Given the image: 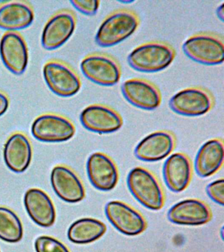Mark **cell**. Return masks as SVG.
Masks as SVG:
<instances>
[{"label": "cell", "mask_w": 224, "mask_h": 252, "mask_svg": "<svg viewBox=\"0 0 224 252\" xmlns=\"http://www.w3.org/2000/svg\"><path fill=\"white\" fill-rule=\"evenodd\" d=\"M175 56V51L170 45L152 41L135 47L128 57V62L139 72L154 73L168 68Z\"/></svg>", "instance_id": "6da1fadb"}, {"label": "cell", "mask_w": 224, "mask_h": 252, "mask_svg": "<svg viewBox=\"0 0 224 252\" xmlns=\"http://www.w3.org/2000/svg\"><path fill=\"white\" fill-rule=\"evenodd\" d=\"M139 25L138 17L134 12L120 9L110 14L100 25L95 40L99 46H114L131 36Z\"/></svg>", "instance_id": "7a4b0ae2"}, {"label": "cell", "mask_w": 224, "mask_h": 252, "mask_svg": "<svg viewBox=\"0 0 224 252\" xmlns=\"http://www.w3.org/2000/svg\"><path fill=\"white\" fill-rule=\"evenodd\" d=\"M127 185L133 196L145 208L157 211L164 206L162 188L150 171L141 167L131 169L128 175Z\"/></svg>", "instance_id": "3957f363"}, {"label": "cell", "mask_w": 224, "mask_h": 252, "mask_svg": "<svg viewBox=\"0 0 224 252\" xmlns=\"http://www.w3.org/2000/svg\"><path fill=\"white\" fill-rule=\"evenodd\" d=\"M183 51L186 56L200 64L217 65L224 60L223 39L210 33H198L184 43Z\"/></svg>", "instance_id": "277c9868"}, {"label": "cell", "mask_w": 224, "mask_h": 252, "mask_svg": "<svg viewBox=\"0 0 224 252\" xmlns=\"http://www.w3.org/2000/svg\"><path fill=\"white\" fill-rule=\"evenodd\" d=\"M213 105L211 94L204 89L196 87L180 91L169 101V106L173 112L190 117L204 115L211 110Z\"/></svg>", "instance_id": "5b68a950"}, {"label": "cell", "mask_w": 224, "mask_h": 252, "mask_svg": "<svg viewBox=\"0 0 224 252\" xmlns=\"http://www.w3.org/2000/svg\"><path fill=\"white\" fill-rule=\"evenodd\" d=\"M84 76L103 86H113L119 82L121 69L119 63L111 57L105 54H92L86 57L80 63Z\"/></svg>", "instance_id": "8992f818"}, {"label": "cell", "mask_w": 224, "mask_h": 252, "mask_svg": "<svg viewBox=\"0 0 224 252\" xmlns=\"http://www.w3.org/2000/svg\"><path fill=\"white\" fill-rule=\"evenodd\" d=\"M73 124L57 114H43L33 122L31 132L35 139L46 143L67 141L75 134Z\"/></svg>", "instance_id": "52a82bcc"}, {"label": "cell", "mask_w": 224, "mask_h": 252, "mask_svg": "<svg viewBox=\"0 0 224 252\" xmlns=\"http://www.w3.org/2000/svg\"><path fill=\"white\" fill-rule=\"evenodd\" d=\"M43 76L48 88L59 96H73L81 88L78 75L67 65L59 61L47 63L43 68Z\"/></svg>", "instance_id": "ba28073f"}, {"label": "cell", "mask_w": 224, "mask_h": 252, "mask_svg": "<svg viewBox=\"0 0 224 252\" xmlns=\"http://www.w3.org/2000/svg\"><path fill=\"white\" fill-rule=\"evenodd\" d=\"M107 220L120 232L127 236L142 233L147 226L145 219L138 212L125 203L111 201L106 205Z\"/></svg>", "instance_id": "9c48e42d"}, {"label": "cell", "mask_w": 224, "mask_h": 252, "mask_svg": "<svg viewBox=\"0 0 224 252\" xmlns=\"http://www.w3.org/2000/svg\"><path fill=\"white\" fill-rule=\"evenodd\" d=\"M80 120L86 129L100 134L117 131L123 125L121 115L113 108L103 104L87 106L80 114Z\"/></svg>", "instance_id": "30bf717a"}, {"label": "cell", "mask_w": 224, "mask_h": 252, "mask_svg": "<svg viewBox=\"0 0 224 252\" xmlns=\"http://www.w3.org/2000/svg\"><path fill=\"white\" fill-rule=\"evenodd\" d=\"M0 56L5 67L14 74L26 70L29 52L26 43L19 33L7 32L0 41Z\"/></svg>", "instance_id": "8fae6325"}, {"label": "cell", "mask_w": 224, "mask_h": 252, "mask_svg": "<svg viewBox=\"0 0 224 252\" xmlns=\"http://www.w3.org/2000/svg\"><path fill=\"white\" fill-rule=\"evenodd\" d=\"M121 91L126 100L135 107L153 110L160 105L162 97L160 91L149 81L131 79L123 83Z\"/></svg>", "instance_id": "7c38bea8"}, {"label": "cell", "mask_w": 224, "mask_h": 252, "mask_svg": "<svg viewBox=\"0 0 224 252\" xmlns=\"http://www.w3.org/2000/svg\"><path fill=\"white\" fill-rule=\"evenodd\" d=\"M86 168L90 182L98 190L109 191L117 186L119 171L111 158L105 154H92L88 159Z\"/></svg>", "instance_id": "4fadbf2b"}, {"label": "cell", "mask_w": 224, "mask_h": 252, "mask_svg": "<svg viewBox=\"0 0 224 252\" xmlns=\"http://www.w3.org/2000/svg\"><path fill=\"white\" fill-rule=\"evenodd\" d=\"M76 19L73 14L62 11L49 20L43 30L42 45L47 50H54L62 46L73 34Z\"/></svg>", "instance_id": "5bb4252c"}, {"label": "cell", "mask_w": 224, "mask_h": 252, "mask_svg": "<svg viewBox=\"0 0 224 252\" xmlns=\"http://www.w3.org/2000/svg\"><path fill=\"white\" fill-rule=\"evenodd\" d=\"M174 135L166 131L149 134L135 149V155L140 160L154 162L168 157L174 149Z\"/></svg>", "instance_id": "9a60e30c"}, {"label": "cell", "mask_w": 224, "mask_h": 252, "mask_svg": "<svg viewBox=\"0 0 224 252\" xmlns=\"http://www.w3.org/2000/svg\"><path fill=\"white\" fill-rule=\"evenodd\" d=\"M211 218V211L207 205L196 199L181 201L168 212L169 220L180 225H202L209 222Z\"/></svg>", "instance_id": "2e32d148"}, {"label": "cell", "mask_w": 224, "mask_h": 252, "mask_svg": "<svg viewBox=\"0 0 224 252\" xmlns=\"http://www.w3.org/2000/svg\"><path fill=\"white\" fill-rule=\"evenodd\" d=\"M51 182L54 192L64 202L77 203L85 197L82 181L67 167L58 165L53 169Z\"/></svg>", "instance_id": "e0dca14e"}, {"label": "cell", "mask_w": 224, "mask_h": 252, "mask_svg": "<svg viewBox=\"0 0 224 252\" xmlns=\"http://www.w3.org/2000/svg\"><path fill=\"white\" fill-rule=\"evenodd\" d=\"M163 177L168 188L174 192L186 190L192 179V163L182 153H175L168 158L163 165Z\"/></svg>", "instance_id": "ac0fdd59"}, {"label": "cell", "mask_w": 224, "mask_h": 252, "mask_svg": "<svg viewBox=\"0 0 224 252\" xmlns=\"http://www.w3.org/2000/svg\"><path fill=\"white\" fill-rule=\"evenodd\" d=\"M24 204L29 216L35 223L50 227L56 220V210L48 195L38 189H31L25 193Z\"/></svg>", "instance_id": "d6986e66"}, {"label": "cell", "mask_w": 224, "mask_h": 252, "mask_svg": "<svg viewBox=\"0 0 224 252\" xmlns=\"http://www.w3.org/2000/svg\"><path fill=\"white\" fill-rule=\"evenodd\" d=\"M32 156V146L24 134H13L5 143L3 150L5 162L15 173H22L28 168Z\"/></svg>", "instance_id": "ffe728a7"}, {"label": "cell", "mask_w": 224, "mask_h": 252, "mask_svg": "<svg viewBox=\"0 0 224 252\" xmlns=\"http://www.w3.org/2000/svg\"><path fill=\"white\" fill-rule=\"evenodd\" d=\"M224 159L223 141L218 139L209 140L202 145L196 156V173L203 178L212 176L221 168Z\"/></svg>", "instance_id": "44dd1931"}, {"label": "cell", "mask_w": 224, "mask_h": 252, "mask_svg": "<svg viewBox=\"0 0 224 252\" xmlns=\"http://www.w3.org/2000/svg\"><path fill=\"white\" fill-rule=\"evenodd\" d=\"M34 11L31 6L22 1H11L0 6V29L15 32L32 25Z\"/></svg>", "instance_id": "7402d4cb"}, {"label": "cell", "mask_w": 224, "mask_h": 252, "mask_svg": "<svg viewBox=\"0 0 224 252\" xmlns=\"http://www.w3.org/2000/svg\"><path fill=\"white\" fill-rule=\"evenodd\" d=\"M107 231V226L101 220L93 218H82L70 226L68 238L78 244L92 243L99 239Z\"/></svg>", "instance_id": "603a6c76"}, {"label": "cell", "mask_w": 224, "mask_h": 252, "mask_svg": "<svg viewBox=\"0 0 224 252\" xmlns=\"http://www.w3.org/2000/svg\"><path fill=\"white\" fill-rule=\"evenodd\" d=\"M23 228L20 219L10 209L0 207V238L15 243L22 239Z\"/></svg>", "instance_id": "cb8c5ba5"}, {"label": "cell", "mask_w": 224, "mask_h": 252, "mask_svg": "<svg viewBox=\"0 0 224 252\" xmlns=\"http://www.w3.org/2000/svg\"><path fill=\"white\" fill-rule=\"evenodd\" d=\"M34 246L36 252H70L64 244L51 236H40Z\"/></svg>", "instance_id": "d4e9b609"}, {"label": "cell", "mask_w": 224, "mask_h": 252, "mask_svg": "<svg viewBox=\"0 0 224 252\" xmlns=\"http://www.w3.org/2000/svg\"><path fill=\"white\" fill-rule=\"evenodd\" d=\"M206 193L208 196L216 204L224 206V180L218 179L213 181L206 187Z\"/></svg>", "instance_id": "484cf974"}, {"label": "cell", "mask_w": 224, "mask_h": 252, "mask_svg": "<svg viewBox=\"0 0 224 252\" xmlns=\"http://www.w3.org/2000/svg\"><path fill=\"white\" fill-rule=\"evenodd\" d=\"M70 3L80 13L89 16L96 15L100 5V1L95 0H74Z\"/></svg>", "instance_id": "4316f807"}, {"label": "cell", "mask_w": 224, "mask_h": 252, "mask_svg": "<svg viewBox=\"0 0 224 252\" xmlns=\"http://www.w3.org/2000/svg\"><path fill=\"white\" fill-rule=\"evenodd\" d=\"M9 100L6 94L0 92V116L3 115L8 109Z\"/></svg>", "instance_id": "83f0119b"}, {"label": "cell", "mask_w": 224, "mask_h": 252, "mask_svg": "<svg viewBox=\"0 0 224 252\" xmlns=\"http://www.w3.org/2000/svg\"><path fill=\"white\" fill-rule=\"evenodd\" d=\"M216 14H217L218 19L222 22H223L224 18V3H222L221 5L218 7Z\"/></svg>", "instance_id": "f1b7e54d"}, {"label": "cell", "mask_w": 224, "mask_h": 252, "mask_svg": "<svg viewBox=\"0 0 224 252\" xmlns=\"http://www.w3.org/2000/svg\"><path fill=\"white\" fill-rule=\"evenodd\" d=\"M119 2H120V3H122L130 4V3H133V2H135V1H129V0H128V1H119Z\"/></svg>", "instance_id": "f546056e"}]
</instances>
